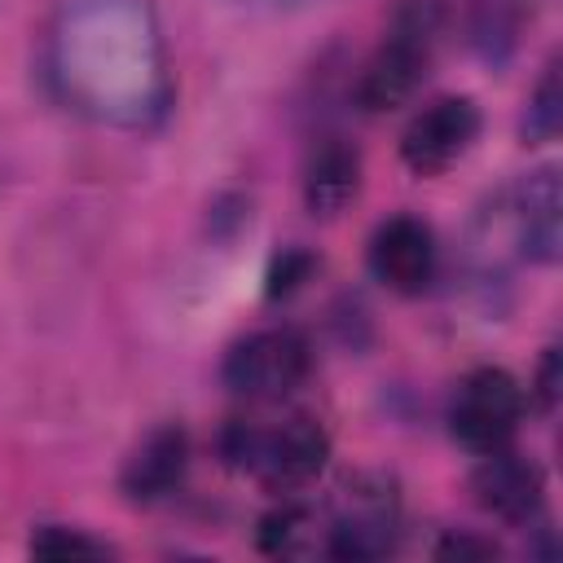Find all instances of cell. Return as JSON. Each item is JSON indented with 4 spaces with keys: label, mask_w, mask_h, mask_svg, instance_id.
<instances>
[{
    "label": "cell",
    "mask_w": 563,
    "mask_h": 563,
    "mask_svg": "<svg viewBox=\"0 0 563 563\" xmlns=\"http://www.w3.org/2000/svg\"><path fill=\"white\" fill-rule=\"evenodd\" d=\"M53 79L75 110L106 123H150L167 106V62L141 0H75L53 31Z\"/></svg>",
    "instance_id": "obj_1"
},
{
    "label": "cell",
    "mask_w": 563,
    "mask_h": 563,
    "mask_svg": "<svg viewBox=\"0 0 563 563\" xmlns=\"http://www.w3.org/2000/svg\"><path fill=\"white\" fill-rule=\"evenodd\" d=\"M220 457L273 493H299L325 471L330 435L308 413L233 418L220 431Z\"/></svg>",
    "instance_id": "obj_2"
},
{
    "label": "cell",
    "mask_w": 563,
    "mask_h": 563,
    "mask_svg": "<svg viewBox=\"0 0 563 563\" xmlns=\"http://www.w3.org/2000/svg\"><path fill=\"white\" fill-rule=\"evenodd\" d=\"M440 31H444V0H405L383 35V44L374 48V57L365 62L361 79H356V106L365 114H387L396 106H405L440 48Z\"/></svg>",
    "instance_id": "obj_3"
},
{
    "label": "cell",
    "mask_w": 563,
    "mask_h": 563,
    "mask_svg": "<svg viewBox=\"0 0 563 563\" xmlns=\"http://www.w3.org/2000/svg\"><path fill=\"white\" fill-rule=\"evenodd\" d=\"M400 537V493L387 475H356L343 484L325 519V554L334 559H383Z\"/></svg>",
    "instance_id": "obj_4"
},
{
    "label": "cell",
    "mask_w": 563,
    "mask_h": 563,
    "mask_svg": "<svg viewBox=\"0 0 563 563\" xmlns=\"http://www.w3.org/2000/svg\"><path fill=\"white\" fill-rule=\"evenodd\" d=\"M312 369V347L290 325H268L246 339H238L224 356V387L246 400H286L295 387H303Z\"/></svg>",
    "instance_id": "obj_5"
},
{
    "label": "cell",
    "mask_w": 563,
    "mask_h": 563,
    "mask_svg": "<svg viewBox=\"0 0 563 563\" xmlns=\"http://www.w3.org/2000/svg\"><path fill=\"white\" fill-rule=\"evenodd\" d=\"M519 422H523V387L497 365L471 369L449 396V431L475 457L506 449Z\"/></svg>",
    "instance_id": "obj_6"
},
{
    "label": "cell",
    "mask_w": 563,
    "mask_h": 563,
    "mask_svg": "<svg viewBox=\"0 0 563 563\" xmlns=\"http://www.w3.org/2000/svg\"><path fill=\"white\" fill-rule=\"evenodd\" d=\"M479 106L471 97H435L422 106L405 136H400V158L413 176H440L449 172L479 136Z\"/></svg>",
    "instance_id": "obj_7"
},
{
    "label": "cell",
    "mask_w": 563,
    "mask_h": 563,
    "mask_svg": "<svg viewBox=\"0 0 563 563\" xmlns=\"http://www.w3.org/2000/svg\"><path fill=\"white\" fill-rule=\"evenodd\" d=\"M435 233L418 216H387L369 238V273L396 295H422L435 277Z\"/></svg>",
    "instance_id": "obj_8"
},
{
    "label": "cell",
    "mask_w": 563,
    "mask_h": 563,
    "mask_svg": "<svg viewBox=\"0 0 563 563\" xmlns=\"http://www.w3.org/2000/svg\"><path fill=\"white\" fill-rule=\"evenodd\" d=\"M471 493L493 519L532 523L545 501V475L532 457H523L506 444V449L479 453V466L471 471Z\"/></svg>",
    "instance_id": "obj_9"
},
{
    "label": "cell",
    "mask_w": 563,
    "mask_h": 563,
    "mask_svg": "<svg viewBox=\"0 0 563 563\" xmlns=\"http://www.w3.org/2000/svg\"><path fill=\"white\" fill-rule=\"evenodd\" d=\"M510 220H515V238H519V260H532V264L559 260L563 189H559L554 167H541V172L523 176L519 185H510Z\"/></svg>",
    "instance_id": "obj_10"
},
{
    "label": "cell",
    "mask_w": 563,
    "mask_h": 563,
    "mask_svg": "<svg viewBox=\"0 0 563 563\" xmlns=\"http://www.w3.org/2000/svg\"><path fill=\"white\" fill-rule=\"evenodd\" d=\"M185 471H189V435H185V427H176V422L172 427H154L136 444L128 466H123V493L132 501H145V506L163 501L167 493L180 488Z\"/></svg>",
    "instance_id": "obj_11"
},
{
    "label": "cell",
    "mask_w": 563,
    "mask_h": 563,
    "mask_svg": "<svg viewBox=\"0 0 563 563\" xmlns=\"http://www.w3.org/2000/svg\"><path fill=\"white\" fill-rule=\"evenodd\" d=\"M361 189V154L343 136H325L312 145L303 167V202L312 216L334 220Z\"/></svg>",
    "instance_id": "obj_12"
},
{
    "label": "cell",
    "mask_w": 563,
    "mask_h": 563,
    "mask_svg": "<svg viewBox=\"0 0 563 563\" xmlns=\"http://www.w3.org/2000/svg\"><path fill=\"white\" fill-rule=\"evenodd\" d=\"M537 0H471V44L484 62H506L532 22Z\"/></svg>",
    "instance_id": "obj_13"
},
{
    "label": "cell",
    "mask_w": 563,
    "mask_h": 563,
    "mask_svg": "<svg viewBox=\"0 0 563 563\" xmlns=\"http://www.w3.org/2000/svg\"><path fill=\"white\" fill-rule=\"evenodd\" d=\"M260 550L264 554H286V559L317 554V550L325 554V519H317L299 501H286L273 515H264V523H260Z\"/></svg>",
    "instance_id": "obj_14"
},
{
    "label": "cell",
    "mask_w": 563,
    "mask_h": 563,
    "mask_svg": "<svg viewBox=\"0 0 563 563\" xmlns=\"http://www.w3.org/2000/svg\"><path fill=\"white\" fill-rule=\"evenodd\" d=\"M559 128H563V84H559V62H550L528 97V110H523V141H532V145L554 141Z\"/></svg>",
    "instance_id": "obj_15"
},
{
    "label": "cell",
    "mask_w": 563,
    "mask_h": 563,
    "mask_svg": "<svg viewBox=\"0 0 563 563\" xmlns=\"http://www.w3.org/2000/svg\"><path fill=\"white\" fill-rule=\"evenodd\" d=\"M31 554L40 559H110L114 550L97 537H88L84 528H66V523H44L31 532Z\"/></svg>",
    "instance_id": "obj_16"
},
{
    "label": "cell",
    "mask_w": 563,
    "mask_h": 563,
    "mask_svg": "<svg viewBox=\"0 0 563 563\" xmlns=\"http://www.w3.org/2000/svg\"><path fill=\"white\" fill-rule=\"evenodd\" d=\"M559 383H563L559 347H545V356H541V365H537V383H532V396H537L541 413H554V405H559Z\"/></svg>",
    "instance_id": "obj_17"
},
{
    "label": "cell",
    "mask_w": 563,
    "mask_h": 563,
    "mask_svg": "<svg viewBox=\"0 0 563 563\" xmlns=\"http://www.w3.org/2000/svg\"><path fill=\"white\" fill-rule=\"evenodd\" d=\"M312 268V260L308 255H299V251H286L282 255V264L268 273V295H277V290H295L299 282H303V273Z\"/></svg>",
    "instance_id": "obj_18"
},
{
    "label": "cell",
    "mask_w": 563,
    "mask_h": 563,
    "mask_svg": "<svg viewBox=\"0 0 563 563\" xmlns=\"http://www.w3.org/2000/svg\"><path fill=\"white\" fill-rule=\"evenodd\" d=\"M435 554L440 559H493L497 554V545L493 541H479V537H444L440 545H435Z\"/></svg>",
    "instance_id": "obj_19"
},
{
    "label": "cell",
    "mask_w": 563,
    "mask_h": 563,
    "mask_svg": "<svg viewBox=\"0 0 563 563\" xmlns=\"http://www.w3.org/2000/svg\"><path fill=\"white\" fill-rule=\"evenodd\" d=\"M242 4H264V9H282V4H299V0H242Z\"/></svg>",
    "instance_id": "obj_20"
}]
</instances>
